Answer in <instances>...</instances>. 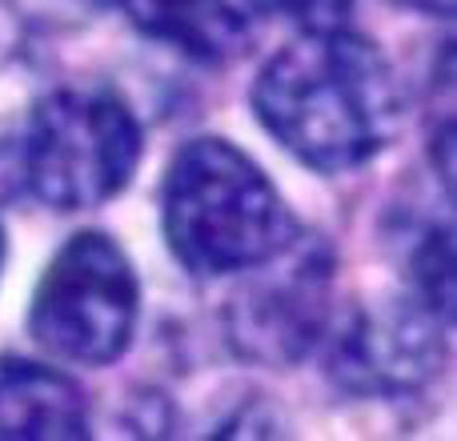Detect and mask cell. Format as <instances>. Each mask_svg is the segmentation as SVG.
Instances as JSON below:
<instances>
[{"mask_svg": "<svg viewBox=\"0 0 457 441\" xmlns=\"http://www.w3.org/2000/svg\"><path fill=\"white\" fill-rule=\"evenodd\" d=\"M253 112L293 161L337 177L389 149L402 85L389 56L349 24L301 32L257 72Z\"/></svg>", "mask_w": 457, "mask_h": 441, "instance_id": "6da1fadb", "label": "cell"}, {"mask_svg": "<svg viewBox=\"0 0 457 441\" xmlns=\"http://www.w3.org/2000/svg\"><path fill=\"white\" fill-rule=\"evenodd\" d=\"M161 229L193 277H237L293 233L277 185L225 137H197L161 185Z\"/></svg>", "mask_w": 457, "mask_h": 441, "instance_id": "7a4b0ae2", "label": "cell"}, {"mask_svg": "<svg viewBox=\"0 0 457 441\" xmlns=\"http://www.w3.org/2000/svg\"><path fill=\"white\" fill-rule=\"evenodd\" d=\"M141 125L120 96L61 88L32 104L21 125L16 169L40 205L77 213L112 201L137 173Z\"/></svg>", "mask_w": 457, "mask_h": 441, "instance_id": "3957f363", "label": "cell"}, {"mask_svg": "<svg viewBox=\"0 0 457 441\" xmlns=\"http://www.w3.org/2000/svg\"><path fill=\"white\" fill-rule=\"evenodd\" d=\"M141 313L137 269L109 233H77L40 273L29 333L69 365H112L125 357Z\"/></svg>", "mask_w": 457, "mask_h": 441, "instance_id": "277c9868", "label": "cell"}, {"mask_svg": "<svg viewBox=\"0 0 457 441\" xmlns=\"http://www.w3.org/2000/svg\"><path fill=\"white\" fill-rule=\"evenodd\" d=\"M333 313L329 245L293 229L281 249L241 269V285L225 305V337L245 362L297 365L321 349Z\"/></svg>", "mask_w": 457, "mask_h": 441, "instance_id": "5b68a950", "label": "cell"}, {"mask_svg": "<svg viewBox=\"0 0 457 441\" xmlns=\"http://www.w3.org/2000/svg\"><path fill=\"white\" fill-rule=\"evenodd\" d=\"M450 317L413 289L378 305L333 313L325 333V370L333 386L357 397H405L421 389L442 365V337Z\"/></svg>", "mask_w": 457, "mask_h": 441, "instance_id": "8992f818", "label": "cell"}, {"mask_svg": "<svg viewBox=\"0 0 457 441\" xmlns=\"http://www.w3.org/2000/svg\"><path fill=\"white\" fill-rule=\"evenodd\" d=\"M88 437V397L69 373L0 357V441Z\"/></svg>", "mask_w": 457, "mask_h": 441, "instance_id": "52a82bcc", "label": "cell"}, {"mask_svg": "<svg viewBox=\"0 0 457 441\" xmlns=\"http://www.w3.org/2000/svg\"><path fill=\"white\" fill-rule=\"evenodd\" d=\"M141 37L201 64H225L249 45L257 16L245 0H117Z\"/></svg>", "mask_w": 457, "mask_h": 441, "instance_id": "ba28073f", "label": "cell"}, {"mask_svg": "<svg viewBox=\"0 0 457 441\" xmlns=\"http://www.w3.org/2000/svg\"><path fill=\"white\" fill-rule=\"evenodd\" d=\"M249 12L257 16H281V21L297 24L301 32H325V29H345L353 0H245Z\"/></svg>", "mask_w": 457, "mask_h": 441, "instance_id": "9c48e42d", "label": "cell"}, {"mask_svg": "<svg viewBox=\"0 0 457 441\" xmlns=\"http://www.w3.org/2000/svg\"><path fill=\"white\" fill-rule=\"evenodd\" d=\"M402 8H413V12H429V16H450L453 0H394Z\"/></svg>", "mask_w": 457, "mask_h": 441, "instance_id": "30bf717a", "label": "cell"}, {"mask_svg": "<svg viewBox=\"0 0 457 441\" xmlns=\"http://www.w3.org/2000/svg\"><path fill=\"white\" fill-rule=\"evenodd\" d=\"M0 265H4V229H0Z\"/></svg>", "mask_w": 457, "mask_h": 441, "instance_id": "8fae6325", "label": "cell"}]
</instances>
